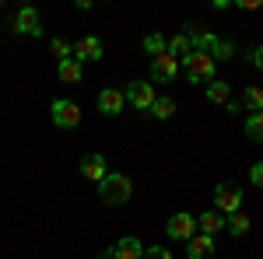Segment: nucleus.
<instances>
[{
	"instance_id": "nucleus-4",
	"label": "nucleus",
	"mask_w": 263,
	"mask_h": 259,
	"mask_svg": "<svg viewBox=\"0 0 263 259\" xmlns=\"http://www.w3.org/2000/svg\"><path fill=\"white\" fill-rule=\"evenodd\" d=\"M53 123H57L60 130H74V126L81 123V109H78V102L57 98V102H53Z\"/></svg>"
},
{
	"instance_id": "nucleus-21",
	"label": "nucleus",
	"mask_w": 263,
	"mask_h": 259,
	"mask_svg": "<svg viewBox=\"0 0 263 259\" xmlns=\"http://www.w3.org/2000/svg\"><path fill=\"white\" fill-rule=\"evenodd\" d=\"M239 105H242V109H253V112H263V91L260 88H246Z\"/></svg>"
},
{
	"instance_id": "nucleus-2",
	"label": "nucleus",
	"mask_w": 263,
	"mask_h": 259,
	"mask_svg": "<svg viewBox=\"0 0 263 259\" xmlns=\"http://www.w3.org/2000/svg\"><path fill=\"white\" fill-rule=\"evenodd\" d=\"M182 74L190 81H197V84H211V81H214V56L193 49V53L182 60Z\"/></svg>"
},
{
	"instance_id": "nucleus-15",
	"label": "nucleus",
	"mask_w": 263,
	"mask_h": 259,
	"mask_svg": "<svg viewBox=\"0 0 263 259\" xmlns=\"http://www.w3.org/2000/svg\"><path fill=\"white\" fill-rule=\"evenodd\" d=\"M186 35H190V46H193L197 53H214V46H218V39H214L211 32H200V28H190Z\"/></svg>"
},
{
	"instance_id": "nucleus-20",
	"label": "nucleus",
	"mask_w": 263,
	"mask_h": 259,
	"mask_svg": "<svg viewBox=\"0 0 263 259\" xmlns=\"http://www.w3.org/2000/svg\"><path fill=\"white\" fill-rule=\"evenodd\" d=\"M207 98L211 102H218V105H228V102H232V91H228V84H224V81H211V84H207Z\"/></svg>"
},
{
	"instance_id": "nucleus-22",
	"label": "nucleus",
	"mask_w": 263,
	"mask_h": 259,
	"mask_svg": "<svg viewBox=\"0 0 263 259\" xmlns=\"http://www.w3.org/2000/svg\"><path fill=\"white\" fill-rule=\"evenodd\" d=\"M172 112H176V102L165 95V98H155V105H151V112H147V116H155V119H168Z\"/></svg>"
},
{
	"instance_id": "nucleus-7",
	"label": "nucleus",
	"mask_w": 263,
	"mask_h": 259,
	"mask_svg": "<svg viewBox=\"0 0 263 259\" xmlns=\"http://www.w3.org/2000/svg\"><path fill=\"white\" fill-rule=\"evenodd\" d=\"M176 74H179V60H172L168 53L151 60V81L155 84H168V81H176Z\"/></svg>"
},
{
	"instance_id": "nucleus-26",
	"label": "nucleus",
	"mask_w": 263,
	"mask_h": 259,
	"mask_svg": "<svg viewBox=\"0 0 263 259\" xmlns=\"http://www.w3.org/2000/svg\"><path fill=\"white\" fill-rule=\"evenodd\" d=\"M53 53H60V60H70V53H74V46H67L63 39H53Z\"/></svg>"
},
{
	"instance_id": "nucleus-17",
	"label": "nucleus",
	"mask_w": 263,
	"mask_h": 259,
	"mask_svg": "<svg viewBox=\"0 0 263 259\" xmlns=\"http://www.w3.org/2000/svg\"><path fill=\"white\" fill-rule=\"evenodd\" d=\"M144 53H147V56H155V60H158V56H165V53H168V42H165V35L151 32V35L144 39Z\"/></svg>"
},
{
	"instance_id": "nucleus-6",
	"label": "nucleus",
	"mask_w": 263,
	"mask_h": 259,
	"mask_svg": "<svg viewBox=\"0 0 263 259\" xmlns=\"http://www.w3.org/2000/svg\"><path fill=\"white\" fill-rule=\"evenodd\" d=\"M126 102L151 112V105H155V88H151L147 81H130V84H126Z\"/></svg>"
},
{
	"instance_id": "nucleus-9",
	"label": "nucleus",
	"mask_w": 263,
	"mask_h": 259,
	"mask_svg": "<svg viewBox=\"0 0 263 259\" xmlns=\"http://www.w3.org/2000/svg\"><path fill=\"white\" fill-rule=\"evenodd\" d=\"M78 63H91V60H102V42L95 35H84V39L74 42V53H70Z\"/></svg>"
},
{
	"instance_id": "nucleus-19",
	"label": "nucleus",
	"mask_w": 263,
	"mask_h": 259,
	"mask_svg": "<svg viewBox=\"0 0 263 259\" xmlns=\"http://www.w3.org/2000/svg\"><path fill=\"white\" fill-rule=\"evenodd\" d=\"M249 224H253V221L246 217L242 210H239V214H228V217H224V228H228V231H232L235 238H242L246 231H249Z\"/></svg>"
},
{
	"instance_id": "nucleus-1",
	"label": "nucleus",
	"mask_w": 263,
	"mask_h": 259,
	"mask_svg": "<svg viewBox=\"0 0 263 259\" xmlns=\"http://www.w3.org/2000/svg\"><path fill=\"white\" fill-rule=\"evenodd\" d=\"M130 193H134V182L126 179L123 172H109V175L99 182V196L105 200L109 207H120V203H126V200H130Z\"/></svg>"
},
{
	"instance_id": "nucleus-10",
	"label": "nucleus",
	"mask_w": 263,
	"mask_h": 259,
	"mask_svg": "<svg viewBox=\"0 0 263 259\" xmlns=\"http://www.w3.org/2000/svg\"><path fill=\"white\" fill-rule=\"evenodd\" d=\"M214 256V235H193L186 242V259H211Z\"/></svg>"
},
{
	"instance_id": "nucleus-12",
	"label": "nucleus",
	"mask_w": 263,
	"mask_h": 259,
	"mask_svg": "<svg viewBox=\"0 0 263 259\" xmlns=\"http://www.w3.org/2000/svg\"><path fill=\"white\" fill-rule=\"evenodd\" d=\"M112 252H116V259H144V245H141V238L126 235V238H120L112 245Z\"/></svg>"
},
{
	"instance_id": "nucleus-11",
	"label": "nucleus",
	"mask_w": 263,
	"mask_h": 259,
	"mask_svg": "<svg viewBox=\"0 0 263 259\" xmlns=\"http://www.w3.org/2000/svg\"><path fill=\"white\" fill-rule=\"evenodd\" d=\"M81 175L88 182H102L109 172H105V158L102 154H84L81 158Z\"/></svg>"
},
{
	"instance_id": "nucleus-3",
	"label": "nucleus",
	"mask_w": 263,
	"mask_h": 259,
	"mask_svg": "<svg viewBox=\"0 0 263 259\" xmlns=\"http://www.w3.org/2000/svg\"><path fill=\"white\" fill-rule=\"evenodd\" d=\"M239 207H242V189H239L235 182H218V186H214V210H221V214H239Z\"/></svg>"
},
{
	"instance_id": "nucleus-5",
	"label": "nucleus",
	"mask_w": 263,
	"mask_h": 259,
	"mask_svg": "<svg viewBox=\"0 0 263 259\" xmlns=\"http://www.w3.org/2000/svg\"><path fill=\"white\" fill-rule=\"evenodd\" d=\"M165 231H168V238L176 242H190L193 235H197V217H190V214H172L168 217V224H165Z\"/></svg>"
},
{
	"instance_id": "nucleus-18",
	"label": "nucleus",
	"mask_w": 263,
	"mask_h": 259,
	"mask_svg": "<svg viewBox=\"0 0 263 259\" xmlns=\"http://www.w3.org/2000/svg\"><path fill=\"white\" fill-rule=\"evenodd\" d=\"M190 53H193V46H190V35H186V32L168 42V56H172V60H186Z\"/></svg>"
},
{
	"instance_id": "nucleus-14",
	"label": "nucleus",
	"mask_w": 263,
	"mask_h": 259,
	"mask_svg": "<svg viewBox=\"0 0 263 259\" xmlns=\"http://www.w3.org/2000/svg\"><path fill=\"white\" fill-rule=\"evenodd\" d=\"M197 228H200L203 235H218L224 228V214L221 210H203L200 217H197Z\"/></svg>"
},
{
	"instance_id": "nucleus-8",
	"label": "nucleus",
	"mask_w": 263,
	"mask_h": 259,
	"mask_svg": "<svg viewBox=\"0 0 263 259\" xmlns=\"http://www.w3.org/2000/svg\"><path fill=\"white\" fill-rule=\"evenodd\" d=\"M14 32H21V35H42V18L35 7H21L18 18H14Z\"/></svg>"
},
{
	"instance_id": "nucleus-27",
	"label": "nucleus",
	"mask_w": 263,
	"mask_h": 259,
	"mask_svg": "<svg viewBox=\"0 0 263 259\" xmlns=\"http://www.w3.org/2000/svg\"><path fill=\"white\" fill-rule=\"evenodd\" d=\"M249 179H253V186H256V189H263V161H256V165L249 168Z\"/></svg>"
},
{
	"instance_id": "nucleus-23",
	"label": "nucleus",
	"mask_w": 263,
	"mask_h": 259,
	"mask_svg": "<svg viewBox=\"0 0 263 259\" xmlns=\"http://www.w3.org/2000/svg\"><path fill=\"white\" fill-rule=\"evenodd\" d=\"M246 137L263 144V112H253V116L246 119Z\"/></svg>"
},
{
	"instance_id": "nucleus-24",
	"label": "nucleus",
	"mask_w": 263,
	"mask_h": 259,
	"mask_svg": "<svg viewBox=\"0 0 263 259\" xmlns=\"http://www.w3.org/2000/svg\"><path fill=\"white\" fill-rule=\"evenodd\" d=\"M211 56H214V63H218V60H232V56H235V46H232L228 39H218V46H214Z\"/></svg>"
},
{
	"instance_id": "nucleus-28",
	"label": "nucleus",
	"mask_w": 263,
	"mask_h": 259,
	"mask_svg": "<svg viewBox=\"0 0 263 259\" xmlns=\"http://www.w3.org/2000/svg\"><path fill=\"white\" fill-rule=\"evenodd\" d=\"M253 63H256V67H260V70H263V46H260V49H256V53H253Z\"/></svg>"
},
{
	"instance_id": "nucleus-25",
	"label": "nucleus",
	"mask_w": 263,
	"mask_h": 259,
	"mask_svg": "<svg viewBox=\"0 0 263 259\" xmlns=\"http://www.w3.org/2000/svg\"><path fill=\"white\" fill-rule=\"evenodd\" d=\"M144 259H172V252L165 245H151V249H144Z\"/></svg>"
},
{
	"instance_id": "nucleus-16",
	"label": "nucleus",
	"mask_w": 263,
	"mask_h": 259,
	"mask_svg": "<svg viewBox=\"0 0 263 259\" xmlns=\"http://www.w3.org/2000/svg\"><path fill=\"white\" fill-rule=\"evenodd\" d=\"M57 74H60L63 84H78V81H81V63L74 60V56H70V60H60Z\"/></svg>"
},
{
	"instance_id": "nucleus-13",
	"label": "nucleus",
	"mask_w": 263,
	"mask_h": 259,
	"mask_svg": "<svg viewBox=\"0 0 263 259\" xmlns=\"http://www.w3.org/2000/svg\"><path fill=\"white\" fill-rule=\"evenodd\" d=\"M123 91H116V88H105L99 95V112H105V116H116V112H123Z\"/></svg>"
}]
</instances>
